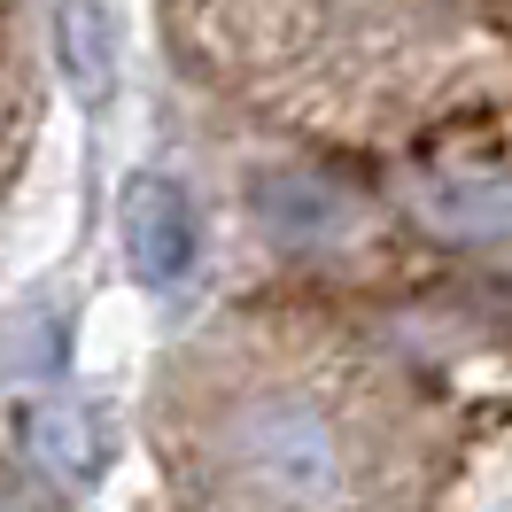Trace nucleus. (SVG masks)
<instances>
[{
	"label": "nucleus",
	"instance_id": "nucleus-5",
	"mask_svg": "<svg viewBox=\"0 0 512 512\" xmlns=\"http://www.w3.org/2000/svg\"><path fill=\"white\" fill-rule=\"evenodd\" d=\"M0 512H16V505H8V497H0Z\"/></svg>",
	"mask_w": 512,
	"mask_h": 512
},
{
	"label": "nucleus",
	"instance_id": "nucleus-3",
	"mask_svg": "<svg viewBox=\"0 0 512 512\" xmlns=\"http://www.w3.org/2000/svg\"><path fill=\"white\" fill-rule=\"evenodd\" d=\"M412 210L450 241H512V171H427Z\"/></svg>",
	"mask_w": 512,
	"mask_h": 512
},
{
	"label": "nucleus",
	"instance_id": "nucleus-4",
	"mask_svg": "<svg viewBox=\"0 0 512 512\" xmlns=\"http://www.w3.org/2000/svg\"><path fill=\"white\" fill-rule=\"evenodd\" d=\"M125 256L140 280H179L194 264V210L171 179H132L125 194Z\"/></svg>",
	"mask_w": 512,
	"mask_h": 512
},
{
	"label": "nucleus",
	"instance_id": "nucleus-1",
	"mask_svg": "<svg viewBox=\"0 0 512 512\" xmlns=\"http://www.w3.org/2000/svg\"><path fill=\"white\" fill-rule=\"evenodd\" d=\"M233 466L272 512H342L350 497L342 427L303 396H264L233 419Z\"/></svg>",
	"mask_w": 512,
	"mask_h": 512
},
{
	"label": "nucleus",
	"instance_id": "nucleus-2",
	"mask_svg": "<svg viewBox=\"0 0 512 512\" xmlns=\"http://www.w3.org/2000/svg\"><path fill=\"white\" fill-rule=\"evenodd\" d=\"M249 202H256V218H264V233H280V241H295V249L350 241L357 225H365L357 194L334 187L326 171H264Z\"/></svg>",
	"mask_w": 512,
	"mask_h": 512
}]
</instances>
